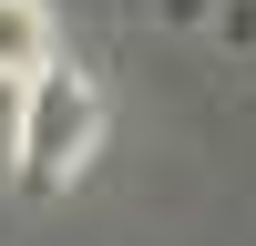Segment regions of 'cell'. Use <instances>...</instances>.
Masks as SVG:
<instances>
[{"mask_svg":"<svg viewBox=\"0 0 256 246\" xmlns=\"http://www.w3.org/2000/svg\"><path fill=\"white\" fill-rule=\"evenodd\" d=\"M41 72H52V10L0 0V82H41Z\"/></svg>","mask_w":256,"mask_h":246,"instance_id":"obj_2","label":"cell"},{"mask_svg":"<svg viewBox=\"0 0 256 246\" xmlns=\"http://www.w3.org/2000/svg\"><path fill=\"white\" fill-rule=\"evenodd\" d=\"M92 134H102L92 72L52 62L41 82H20V184H31V195H62V184L92 164Z\"/></svg>","mask_w":256,"mask_h":246,"instance_id":"obj_1","label":"cell"}]
</instances>
